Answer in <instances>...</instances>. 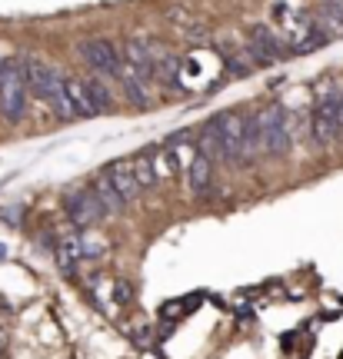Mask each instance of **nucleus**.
<instances>
[{"label":"nucleus","mask_w":343,"mask_h":359,"mask_svg":"<svg viewBox=\"0 0 343 359\" xmlns=\"http://www.w3.org/2000/svg\"><path fill=\"white\" fill-rule=\"evenodd\" d=\"M27 93L24 60H0V114L11 123L27 114Z\"/></svg>","instance_id":"obj_1"},{"label":"nucleus","mask_w":343,"mask_h":359,"mask_svg":"<svg viewBox=\"0 0 343 359\" xmlns=\"http://www.w3.org/2000/svg\"><path fill=\"white\" fill-rule=\"evenodd\" d=\"M260 120V140H264V154L270 156H283L290 150V110L287 107H280V103H270L267 110H260L257 114Z\"/></svg>","instance_id":"obj_2"},{"label":"nucleus","mask_w":343,"mask_h":359,"mask_svg":"<svg viewBox=\"0 0 343 359\" xmlns=\"http://www.w3.org/2000/svg\"><path fill=\"white\" fill-rule=\"evenodd\" d=\"M24 74H27V90H30L34 97H40V100L53 103L57 100V93L64 90V74H60L53 64L40 60V57H27Z\"/></svg>","instance_id":"obj_3"},{"label":"nucleus","mask_w":343,"mask_h":359,"mask_svg":"<svg viewBox=\"0 0 343 359\" xmlns=\"http://www.w3.org/2000/svg\"><path fill=\"white\" fill-rule=\"evenodd\" d=\"M77 53H80V60L93 70V74H101V77H117L120 74V64H124V57L117 53V47L110 40H101V37H87L77 43Z\"/></svg>","instance_id":"obj_4"},{"label":"nucleus","mask_w":343,"mask_h":359,"mask_svg":"<svg viewBox=\"0 0 343 359\" xmlns=\"http://www.w3.org/2000/svg\"><path fill=\"white\" fill-rule=\"evenodd\" d=\"M247 53H250L254 64L264 67V64H277V60H283V57L290 53V47H287L283 34L270 30V27H254V30H250V40H247Z\"/></svg>","instance_id":"obj_5"},{"label":"nucleus","mask_w":343,"mask_h":359,"mask_svg":"<svg viewBox=\"0 0 343 359\" xmlns=\"http://www.w3.org/2000/svg\"><path fill=\"white\" fill-rule=\"evenodd\" d=\"M64 210H67V219L74 226H93L101 223L107 213H103L101 200L93 196V190H70L64 196Z\"/></svg>","instance_id":"obj_6"},{"label":"nucleus","mask_w":343,"mask_h":359,"mask_svg":"<svg viewBox=\"0 0 343 359\" xmlns=\"http://www.w3.org/2000/svg\"><path fill=\"white\" fill-rule=\"evenodd\" d=\"M117 80H120V87H124V97H127L134 107H150L153 103V80L143 77L140 70H134L130 64H120V74H117Z\"/></svg>","instance_id":"obj_7"},{"label":"nucleus","mask_w":343,"mask_h":359,"mask_svg":"<svg viewBox=\"0 0 343 359\" xmlns=\"http://www.w3.org/2000/svg\"><path fill=\"white\" fill-rule=\"evenodd\" d=\"M220 140H224V156L227 160H243V116L240 114H216Z\"/></svg>","instance_id":"obj_8"},{"label":"nucleus","mask_w":343,"mask_h":359,"mask_svg":"<svg viewBox=\"0 0 343 359\" xmlns=\"http://www.w3.org/2000/svg\"><path fill=\"white\" fill-rule=\"evenodd\" d=\"M103 173H107V180L114 183V190L120 193V200H124V203L137 200L140 183H137V177H134V167H130L127 160H117V163H110Z\"/></svg>","instance_id":"obj_9"},{"label":"nucleus","mask_w":343,"mask_h":359,"mask_svg":"<svg viewBox=\"0 0 343 359\" xmlns=\"http://www.w3.org/2000/svg\"><path fill=\"white\" fill-rule=\"evenodd\" d=\"M80 83H84V93H87V103H90V110H93V116L114 110V93H110V87H107V80L101 74L80 80Z\"/></svg>","instance_id":"obj_10"},{"label":"nucleus","mask_w":343,"mask_h":359,"mask_svg":"<svg viewBox=\"0 0 343 359\" xmlns=\"http://www.w3.org/2000/svg\"><path fill=\"white\" fill-rule=\"evenodd\" d=\"M187 183H190L193 193H207L210 190V183H214V160L207 154H197L190 156V163H187Z\"/></svg>","instance_id":"obj_11"},{"label":"nucleus","mask_w":343,"mask_h":359,"mask_svg":"<svg viewBox=\"0 0 343 359\" xmlns=\"http://www.w3.org/2000/svg\"><path fill=\"white\" fill-rule=\"evenodd\" d=\"M337 137H340V127H337V123H333L327 114L313 110V114H310V143L323 150V147H330Z\"/></svg>","instance_id":"obj_12"},{"label":"nucleus","mask_w":343,"mask_h":359,"mask_svg":"<svg viewBox=\"0 0 343 359\" xmlns=\"http://www.w3.org/2000/svg\"><path fill=\"white\" fill-rule=\"evenodd\" d=\"M64 97H67V103H70V114H74L77 120L93 116V110H90V103H87V93H84V83L74 77H67V74H64Z\"/></svg>","instance_id":"obj_13"},{"label":"nucleus","mask_w":343,"mask_h":359,"mask_svg":"<svg viewBox=\"0 0 343 359\" xmlns=\"http://www.w3.org/2000/svg\"><path fill=\"white\" fill-rule=\"evenodd\" d=\"M317 20V27L327 34V37H343V0H330L323 11L313 17Z\"/></svg>","instance_id":"obj_14"},{"label":"nucleus","mask_w":343,"mask_h":359,"mask_svg":"<svg viewBox=\"0 0 343 359\" xmlns=\"http://www.w3.org/2000/svg\"><path fill=\"white\" fill-rule=\"evenodd\" d=\"M90 190H93V196L101 200L103 213H120V210H124V200H120V193L114 190V183L107 180V173H97V177H93V187H90Z\"/></svg>","instance_id":"obj_15"},{"label":"nucleus","mask_w":343,"mask_h":359,"mask_svg":"<svg viewBox=\"0 0 343 359\" xmlns=\"http://www.w3.org/2000/svg\"><path fill=\"white\" fill-rule=\"evenodd\" d=\"M260 150H264V140H260V120H257V114H247L243 116V160H254Z\"/></svg>","instance_id":"obj_16"},{"label":"nucleus","mask_w":343,"mask_h":359,"mask_svg":"<svg viewBox=\"0 0 343 359\" xmlns=\"http://www.w3.org/2000/svg\"><path fill=\"white\" fill-rule=\"evenodd\" d=\"M130 167H134V177H137L140 190L157 183V167H153V154H150V150H143L137 160H130Z\"/></svg>","instance_id":"obj_17"},{"label":"nucleus","mask_w":343,"mask_h":359,"mask_svg":"<svg viewBox=\"0 0 343 359\" xmlns=\"http://www.w3.org/2000/svg\"><path fill=\"white\" fill-rule=\"evenodd\" d=\"M254 60H250V53L243 50V53H227V70L233 74V77H247L250 70H254Z\"/></svg>","instance_id":"obj_18"},{"label":"nucleus","mask_w":343,"mask_h":359,"mask_svg":"<svg viewBox=\"0 0 343 359\" xmlns=\"http://www.w3.org/2000/svg\"><path fill=\"white\" fill-rule=\"evenodd\" d=\"M130 293H134V290H130L127 283H117V296H120V303H127Z\"/></svg>","instance_id":"obj_19"}]
</instances>
